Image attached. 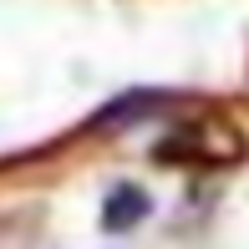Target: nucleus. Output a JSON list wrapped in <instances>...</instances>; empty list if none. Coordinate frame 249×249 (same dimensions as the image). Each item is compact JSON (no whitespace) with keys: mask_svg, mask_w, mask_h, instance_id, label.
<instances>
[{"mask_svg":"<svg viewBox=\"0 0 249 249\" xmlns=\"http://www.w3.org/2000/svg\"><path fill=\"white\" fill-rule=\"evenodd\" d=\"M244 153H249V138L224 117H194L158 142V163H219L224 168V163H239Z\"/></svg>","mask_w":249,"mask_h":249,"instance_id":"1","label":"nucleus"},{"mask_svg":"<svg viewBox=\"0 0 249 249\" xmlns=\"http://www.w3.org/2000/svg\"><path fill=\"white\" fill-rule=\"evenodd\" d=\"M153 213V203L142 188H132V183H122V188H112L107 194V209H102V224H107L112 234H122V229H132V224H142Z\"/></svg>","mask_w":249,"mask_h":249,"instance_id":"2","label":"nucleus"}]
</instances>
